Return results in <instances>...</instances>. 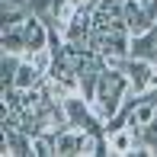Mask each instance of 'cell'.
Listing matches in <instances>:
<instances>
[{
  "instance_id": "1",
  "label": "cell",
  "mask_w": 157,
  "mask_h": 157,
  "mask_svg": "<svg viewBox=\"0 0 157 157\" xmlns=\"http://www.w3.org/2000/svg\"><path fill=\"white\" fill-rule=\"evenodd\" d=\"M109 138V154L112 157H128V154H135V147H138V141H141V128L135 132V128H119V132H112V135H106Z\"/></svg>"
},
{
  "instance_id": "2",
  "label": "cell",
  "mask_w": 157,
  "mask_h": 157,
  "mask_svg": "<svg viewBox=\"0 0 157 157\" xmlns=\"http://www.w3.org/2000/svg\"><path fill=\"white\" fill-rule=\"evenodd\" d=\"M132 55H135V58H151V61H157V26L147 29V32L132 35Z\"/></svg>"
},
{
  "instance_id": "3",
  "label": "cell",
  "mask_w": 157,
  "mask_h": 157,
  "mask_svg": "<svg viewBox=\"0 0 157 157\" xmlns=\"http://www.w3.org/2000/svg\"><path fill=\"white\" fill-rule=\"evenodd\" d=\"M0 48H3V58H23V55L29 52L23 29H3V35H0Z\"/></svg>"
},
{
  "instance_id": "4",
  "label": "cell",
  "mask_w": 157,
  "mask_h": 157,
  "mask_svg": "<svg viewBox=\"0 0 157 157\" xmlns=\"http://www.w3.org/2000/svg\"><path fill=\"white\" fill-rule=\"evenodd\" d=\"M29 6H3V16H0V26L3 29H23V23L29 19Z\"/></svg>"
},
{
  "instance_id": "5",
  "label": "cell",
  "mask_w": 157,
  "mask_h": 157,
  "mask_svg": "<svg viewBox=\"0 0 157 157\" xmlns=\"http://www.w3.org/2000/svg\"><path fill=\"white\" fill-rule=\"evenodd\" d=\"M55 154V135H35L32 138V157H52Z\"/></svg>"
}]
</instances>
